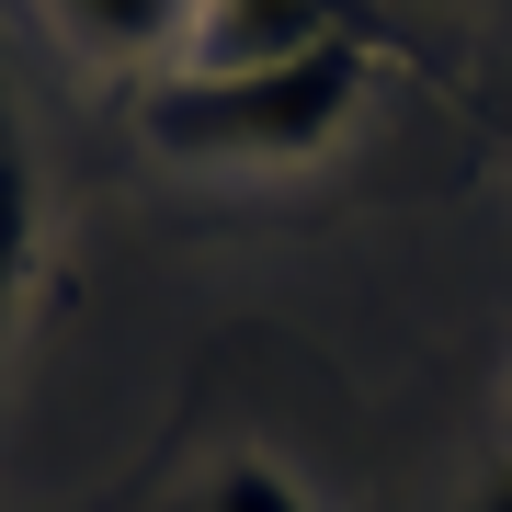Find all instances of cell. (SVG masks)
<instances>
[{
  "label": "cell",
  "instance_id": "obj_4",
  "mask_svg": "<svg viewBox=\"0 0 512 512\" xmlns=\"http://www.w3.org/2000/svg\"><path fill=\"white\" fill-rule=\"evenodd\" d=\"M35 12H46V23H57V35H69L80 57H103V69H114V57L171 46V35L194 23V0H35Z\"/></svg>",
  "mask_w": 512,
  "mask_h": 512
},
{
  "label": "cell",
  "instance_id": "obj_2",
  "mask_svg": "<svg viewBox=\"0 0 512 512\" xmlns=\"http://www.w3.org/2000/svg\"><path fill=\"white\" fill-rule=\"evenodd\" d=\"M330 35H342V0H194L183 69H262V57H296Z\"/></svg>",
  "mask_w": 512,
  "mask_h": 512
},
{
  "label": "cell",
  "instance_id": "obj_3",
  "mask_svg": "<svg viewBox=\"0 0 512 512\" xmlns=\"http://www.w3.org/2000/svg\"><path fill=\"white\" fill-rule=\"evenodd\" d=\"M35 228H46V194H35V148H23L12 103H0V353H12L23 285H35Z\"/></svg>",
  "mask_w": 512,
  "mask_h": 512
},
{
  "label": "cell",
  "instance_id": "obj_1",
  "mask_svg": "<svg viewBox=\"0 0 512 512\" xmlns=\"http://www.w3.org/2000/svg\"><path fill=\"white\" fill-rule=\"evenodd\" d=\"M365 103V46L330 35L296 57H262V69H171L160 92L137 103V126L160 160L194 171H274V160H319L330 137Z\"/></svg>",
  "mask_w": 512,
  "mask_h": 512
},
{
  "label": "cell",
  "instance_id": "obj_6",
  "mask_svg": "<svg viewBox=\"0 0 512 512\" xmlns=\"http://www.w3.org/2000/svg\"><path fill=\"white\" fill-rule=\"evenodd\" d=\"M478 512H512V456L490 467V490H478Z\"/></svg>",
  "mask_w": 512,
  "mask_h": 512
},
{
  "label": "cell",
  "instance_id": "obj_5",
  "mask_svg": "<svg viewBox=\"0 0 512 512\" xmlns=\"http://www.w3.org/2000/svg\"><path fill=\"white\" fill-rule=\"evenodd\" d=\"M171 512H319V501H308V478H296L285 456L228 444V456H205L183 490H171Z\"/></svg>",
  "mask_w": 512,
  "mask_h": 512
}]
</instances>
